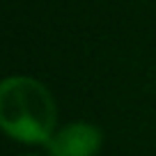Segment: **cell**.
Instances as JSON below:
<instances>
[{
  "instance_id": "2",
  "label": "cell",
  "mask_w": 156,
  "mask_h": 156,
  "mask_svg": "<svg viewBox=\"0 0 156 156\" xmlns=\"http://www.w3.org/2000/svg\"><path fill=\"white\" fill-rule=\"evenodd\" d=\"M51 156H94L101 147V131L92 124H69L46 140Z\"/></svg>"
},
{
  "instance_id": "1",
  "label": "cell",
  "mask_w": 156,
  "mask_h": 156,
  "mask_svg": "<svg viewBox=\"0 0 156 156\" xmlns=\"http://www.w3.org/2000/svg\"><path fill=\"white\" fill-rule=\"evenodd\" d=\"M0 124L21 142H46L55 129V101L41 83L12 76L0 85Z\"/></svg>"
}]
</instances>
